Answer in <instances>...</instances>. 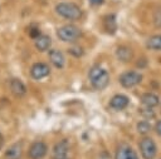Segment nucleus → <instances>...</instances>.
<instances>
[{
	"label": "nucleus",
	"instance_id": "obj_1",
	"mask_svg": "<svg viewBox=\"0 0 161 159\" xmlns=\"http://www.w3.org/2000/svg\"><path fill=\"white\" fill-rule=\"evenodd\" d=\"M88 76H89L92 86L97 90H103L109 84V74L107 73V70H104L99 65L92 66Z\"/></svg>",
	"mask_w": 161,
	"mask_h": 159
},
{
	"label": "nucleus",
	"instance_id": "obj_2",
	"mask_svg": "<svg viewBox=\"0 0 161 159\" xmlns=\"http://www.w3.org/2000/svg\"><path fill=\"white\" fill-rule=\"evenodd\" d=\"M55 11L58 15L68 20H78L82 16L80 8L74 3H59L55 5Z\"/></svg>",
	"mask_w": 161,
	"mask_h": 159
},
{
	"label": "nucleus",
	"instance_id": "obj_3",
	"mask_svg": "<svg viewBox=\"0 0 161 159\" xmlns=\"http://www.w3.org/2000/svg\"><path fill=\"white\" fill-rule=\"evenodd\" d=\"M80 29L75 25H72V24H68V25H64L62 28H59L57 30V35L60 40L63 41H75L79 36H80Z\"/></svg>",
	"mask_w": 161,
	"mask_h": 159
},
{
	"label": "nucleus",
	"instance_id": "obj_4",
	"mask_svg": "<svg viewBox=\"0 0 161 159\" xmlns=\"http://www.w3.org/2000/svg\"><path fill=\"white\" fill-rule=\"evenodd\" d=\"M138 146H140V151L143 159H153L157 154V146L152 138H148V136L142 138Z\"/></svg>",
	"mask_w": 161,
	"mask_h": 159
},
{
	"label": "nucleus",
	"instance_id": "obj_5",
	"mask_svg": "<svg viewBox=\"0 0 161 159\" xmlns=\"http://www.w3.org/2000/svg\"><path fill=\"white\" fill-rule=\"evenodd\" d=\"M118 80L123 88H133L142 81V75L138 71L130 70V71H125L123 74H121Z\"/></svg>",
	"mask_w": 161,
	"mask_h": 159
},
{
	"label": "nucleus",
	"instance_id": "obj_6",
	"mask_svg": "<svg viewBox=\"0 0 161 159\" xmlns=\"http://www.w3.org/2000/svg\"><path fill=\"white\" fill-rule=\"evenodd\" d=\"M47 150H48V146L44 141H35L30 145L28 155L30 159H42L45 156Z\"/></svg>",
	"mask_w": 161,
	"mask_h": 159
},
{
	"label": "nucleus",
	"instance_id": "obj_7",
	"mask_svg": "<svg viewBox=\"0 0 161 159\" xmlns=\"http://www.w3.org/2000/svg\"><path fill=\"white\" fill-rule=\"evenodd\" d=\"M69 143L67 139L58 141L53 148V159H68Z\"/></svg>",
	"mask_w": 161,
	"mask_h": 159
},
{
	"label": "nucleus",
	"instance_id": "obj_8",
	"mask_svg": "<svg viewBox=\"0 0 161 159\" xmlns=\"http://www.w3.org/2000/svg\"><path fill=\"white\" fill-rule=\"evenodd\" d=\"M114 159H138L137 153L127 144H122L118 146Z\"/></svg>",
	"mask_w": 161,
	"mask_h": 159
},
{
	"label": "nucleus",
	"instance_id": "obj_9",
	"mask_svg": "<svg viewBox=\"0 0 161 159\" xmlns=\"http://www.w3.org/2000/svg\"><path fill=\"white\" fill-rule=\"evenodd\" d=\"M49 73H50V69L45 63H35L30 69L31 76L38 80L45 78L47 75H49Z\"/></svg>",
	"mask_w": 161,
	"mask_h": 159
},
{
	"label": "nucleus",
	"instance_id": "obj_10",
	"mask_svg": "<svg viewBox=\"0 0 161 159\" xmlns=\"http://www.w3.org/2000/svg\"><path fill=\"white\" fill-rule=\"evenodd\" d=\"M128 103H130V100H128V98L126 95L117 94V95L112 96V99L109 100V106L113 110H122L128 105Z\"/></svg>",
	"mask_w": 161,
	"mask_h": 159
},
{
	"label": "nucleus",
	"instance_id": "obj_11",
	"mask_svg": "<svg viewBox=\"0 0 161 159\" xmlns=\"http://www.w3.org/2000/svg\"><path fill=\"white\" fill-rule=\"evenodd\" d=\"M49 59L55 68H63L64 66V55L62 51H59L57 49L50 50L49 51Z\"/></svg>",
	"mask_w": 161,
	"mask_h": 159
},
{
	"label": "nucleus",
	"instance_id": "obj_12",
	"mask_svg": "<svg viewBox=\"0 0 161 159\" xmlns=\"http://www.w3.org/2000/svg\"><path fill=\"white\" fill-rule=\"evenodd\" d=\"M141 103L147 108H153V106L158 105L160 98L153 93H145L141 96Z\"/></svg>",
	"mask_w": 161,
	"mask_h": 159
},
{
	"label": "nucleus",
	"instance_id": "obj_13",
	"mask_svg": "<svg viewBox=\"0 0 161 159\" xmlns=\"http://www.w3.org/2000/svg\"><path fill=\"white\" fill-rule=\"evenodd\" d=\"M10 89L16 96H23L26 93V88L20 79H11L10 80Z\"/></svg>",
	"mask_w": 161,
	"mask_h": 159
},
{
	"label": "nucleus",
	"instance_id": "obj_14",
	"mask_svg": "<svg viewBox=\"0 0 161 159\" xmlns=\"http://www.w3.org/2000/svg\"><path fill=\"white\" fill-rule=\"evenodd\" d=\"M116 56L118 58V60H121L123 63H127L132 59L133 53L128 46H118L117 50H116Z\"/></svg>",
	"mask_w": 161,
	"mask_h": 159
},
{
	"label": "nucleus",
	"instance_id": "obj_15",
	"mask_svg": "<svg viewBox=\"0 0 161 159\" xmlns=\"http://www.w3.org/2000/svg\"><path fill=\"white\" fill-rule=\"evenodd\" d=\"M20 156H21V144L20 143L13 144L5 151V158L6 159H20Z\"/></svg>",
	"mask_w": 161,
	"mask_h": 159
},
{
	"label": "nucleus",
	"instance_id": "obj_16",
	"mask_svg": "<svg viewBox=\"0 0 161 159\" xmlns=\"http://www.w3.org/2000/svg\"><path fill=\"white\" fill-rule=\"evenodd\" d=\"M52 44V39L48 36V35H40L39 38L35 39V48L39 50V51H45L49 49Z\"/></svg>",
	"mask_w": 161,
	"mask_h": 159
},
{
	"label": "nucleus",
	"instance_id": "obj_17",
	"mask_svg": "<svg viewBox=\"0 0 161 159\" xmlns=\"http://www.w3.org/2000/svg\"><path fill=\"white\" fill-rule=\"evenodd\" d=\"M146 46L150 50H161V35H153L147 39Z\"/></svg>",
	"mask_w": 161,
	"mask_h": 159
},
{
	"label": "nucleus",
	"instance_id": "obj_18",
	"mask_svg": "<svg viewBox=\"0 0 161 159\" xmlns=\"http://www.w3.org/2000/svg\"><path fill=\"white\" fill-rule=\"evenodd\" d=\"M103 24H104V29H106L108 33H111V34H113V33L116 31V29H117V24H116V18H114V15H107V16L104 18V20H103Z\"/></svg>",
	"mask_w": 161,
	"mask_h": 159
},
{
	"label": "nucleus",
	"instance_id": "obj_19",
	"mask_svg": "<svg viewBox=\"0 0 161 159\" xmlns=\"http://www.w3.org/2000/svg\"><path fill=\"white\" fill-rule=\"evenodd\" d=\"M152 24L155 28H161V5L156 6L152 13Z\"/></svg>",
	"mask_w": 161,
	"mask_h": 159
},
{
	"label": "nucleus",
	"instance_id": "obj_20",
	"mask_svg": "<svg viewBox=\"0 0 161 159\" xmlns=\"http://www.w3.org/2000/svg\"><path fill=\"white\" fill-rule=\"evenodd\" d=\"M151 128H152L151 124L148 121H146V120H142V121H140L137 124V131L140 134H142V135H146L147 133H150L151 131Z\"/></svg>",
	"mask_w": 161,
	"mask_h": 159
},
{
	"label": "nucleus",
	"instance_id": "obj_21",
	"mask_svg": "<svg viewBox=\"0 0 161 159\" xmlns=\"http://www.w3.org/2000/svg\"><path fill=\"white\" fill-rule=\"evenodd\" d=\"M68 51L72 54V55H74V56H80V55H83V49L80 48V46H73V48H70V49H68Z\"/></svg>",
	"mask_w": 161,
	"mask_h": 159
},
{
	"label": "nucleus",
	"instance_id": "obj_22",
	"mask_svg": "<svg viewBox=\"0 0 161 159\" xmlns=\"http://www.w3.org/2000/svg\"><path fill=\"white\" fill-rule=\"evenodd\" d=\"M141 114L145 115V116H147V118H153V116H155L153 110H152L151 108H147V106H145V108L141 109Z\"/></svg>",
	"mask_w": 161,
	"mask_h": 159
},
{
	"label": "nucleus",
	"instance_id": "obj_23",
	"mask_svg": "<svg viewBox=\"0 0 161 159\" xmlns=\"http://www.w3.org/2000/svg\"><path fill=\"white\" fill-rule=\"evenodd\" d=\"M29 36L33 38V39L39 38V36H40V30H39L38 28H33V29H30V30H29Z\"/></svg>",
	"mask_w": 161,
	"mask_h": 159
},
{
	"label": "nucleus",
	"instance_id": "obj_24",
	"mask_svg": "<svg viewBox=\"0 0 161 159\" xmlns=\"http://www.w3.org/2000/svg\"><path fill=\"white\" fill-rule=\"evenodd\" d=\"M155 131H156L157 135L161 136V120H158V121L155 124Z\"/></svg>",
	"mask_w": 161,
	"mask_h": 159
},
{
	"label": "nucleus",
	"instance_id": "obj_25",
	"mask_svg": "<svg viewBox=\"0 0 161 159\" xmlns=\"http://www.w3.org/2000/svg\"><path fill=\"white\" fill-rule=\"evenodd\" d=\"M103 1L104 0H89V3L92 5H101V4H103Z\"/></svg>",
	"mask_w": 161,
	"mask_h": 159
},
{
	"label": "nucleus",
	"instance_id": "obj_26",
	"mask_svg": "<svg viewBox=\"0 0 161 159\" xmlns=\"http://www.w3.org/2000/svg\"><path fill=\"white\" fill-rule=\"evenodd\" d=\"M3 144H4V138H3V135H1V133H0V149L3 148Z\"/></svg>",
	"mask_w": 161,
	"mask_h": 159
}]
</instances>
